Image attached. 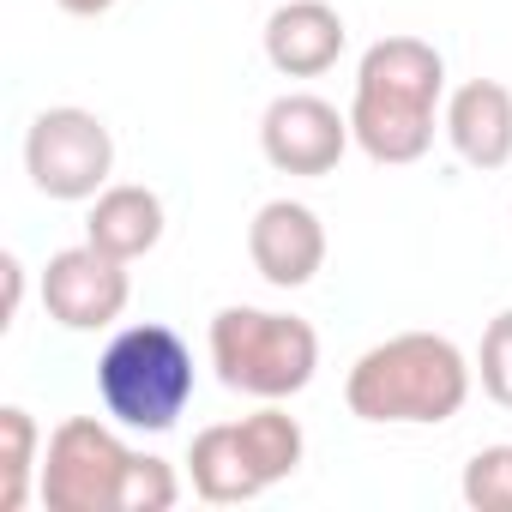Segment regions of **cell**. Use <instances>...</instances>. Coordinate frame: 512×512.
<instances>
[{
  "label": "cell",
  "mask_w": 512,
  "mask_h": 512,
  "mask_svg": "<svg viewBox=\"0 0 512 512\" xmlns=\"http://www.w3.org/2000/svg\"><path fill=\"white\" fill-rule=\"evenodd\" d=\"M446 109V61L422 37H380L356 61L350 133L380 169L422 163Z\"/></svg>",
  "instance_id": "1"
},
{
  "label": "cell",
  "mask_w": 512,
  "mask_h": 512,
  "mask_svg": "<svg viewBox=\"0 0 512 512\" xmlns=\"http://www.w3.org/2000/svg\"><path fill=\"white\" fill-rule=\"evenodd\" d=\"M476 362L440 332H398L362 350L344 374V404L374 428H440L470 404Z\"/></svg>",
  "instance_id": "2"
},
{
  "label": "cell",
  "mask_w": 512,
  "mask_h": 512,
  "mask_svg": "<svg viewBox=\"0 0 512 512\" xmlns=\"http://www.w3.org/2000/svg\"><path fill=\"white\" fill-rule=\"evenodd\" d=\"M205 350L217 380L253 404H284L308 392L320 374V332L302 314H278V308H247V302L217 308Z\"/></svg>",
  "instance_id": "3"
},
{
  "label": "cell",
  "mask_w": 512,
  "mask_h": 512,
  "mask_svg": "<svg viewBox=\"0 0 512 512\" xmlns=\"http://www.w3.org/2000/svg\"><path fill=\"white\" fill-rule=\"evenodd\" d=\"M193 350L175 326L163 320H133L121 326L103 356H97V398L109 422L133 434H169L181 410L193 404Z\"/></svg>",
  "instance_id": "4"
},
{
  "label": "cell",
  "mask_w": 512,
  "mask_h": 512,
  "mask_svg": "<svg viewBox=\"0 0 512 512\" xmlns=\"http://www.w3.org/2000/svg\"><path fill=\"white\" fill-rule=\"evenodd\" d=\"M308 458V434L284 404H260L235 422H211L187 446V476L193 494L211 506H241L260 500L266 488L290 482Z\"/></svg>",
  "instance_id": "5"
},
{
  "label": "cell",
  "mask_w": 512,
  "mask_h": 512,
  "mask_svg": "<svg viewBox=\"0 0 512 512\" xmlns=\"http://www.w3.org/2000/svg\"><path fill=\"white\" fill-rule=\"evenodd\" d=\"M121 422L67 416L43 446L37 500L49 512H121V488L133 470V446L115 434Z\"/></svg>",
  "instance_id": "6"
},
{
  "label": "cell",
  "mask_w": 512,
  "mask_h": 512,
  "mask_svg": "<svg viewBox=\"0 0 512 512\" xmlns=\"http://www.w3.org/2000/svg\"><path fill=\"white\" fill-rule=\"evenodd\" d=\"M25 175L43 199L79 205L97 199L115 175V133L103 115L79 109V103H55L31 121L25 133Z\"/></svg>",
  "instance_id": "7"
},
{
  "label": "cell",
  "mask_w": 512,
  "mask_h": 512,
  "mask_svg": "<svg viewBox=\"0 0 512 512\" xmlns=\"http://www.w3.org/2000/svg\"><path fill=\"white\" fill-rule=\"evenodd\" d=\"M356 145L350 133V109L338 115V103L314 97V91H284L266 103L260 115V151L278 175H302V181H320L344 163V151Z\"/></svg>",
  "instance_id": "8"
},
{
  "label": "cell",
  "mask_w": 512,
  "mask_h": 512,
  "mask_svg": "<svg viewBox=\"0 0 512 512\" xmlns=\"http://www.w3.org/2000/svg\"><path fill=\"white\" fill-rule=\"evenodd\" d=\"M127 302H133L127 260L103 253L97 241L49 253V266H43V308H49L55 326H67V332H109L127 314Z\"/></svg>",
  "instance_id": "9"
},
{
  "label": "cell",
  "mask_w": 512,
  "mask_h": 512,
  "mask_svg": "<svg viewBox=\"0 0 512 512\" xmlns=\"http://www.w3.org/2000/svg\"><path fill=\"white\" fill-rule=\"evenodd\" d=\"M247 260L272 290H302L326 266V223L302 199H266L247 223Z\"/></svg>",
  "instance_id": "10"
},
{
  "label": "cell",
  "mask_w": 512,
  "mask_h": 512,
  "mask_svg": "<svg viewBox=\"0 0 512 512\" xmlns=\"http://www.w3.org/2000/svg\"><path fill=\"white\" fill-rule=\"evenodd\" d=\"M440 133L458 151V163L494 175L512 163V91L500 79H464L458 91H446L440 109Z\"/></svg>",
  "instance_id": "11"
},
{
  "label": "cell",
  "mask_w": 512,
  "mask_h": 512,
  "mask_svg": "<svg viewBox=\"0 0 512 512\" xmlns=\"http://www.w3.org/2000/svg\"><path fill=\"white\" fill-rule=\"evenodd\" d=\"M350 31L332 0H278L266 19V61L284 79H320L338 67Z\"/></svg>",
  "instance_id": "12"
},
{
  "label": "cell",
  "mask_w": 512,
  "mask_h": 512,
  "mask_svg": "<svg viewBox=\"0 0 512 512\" xmlns=\"http://www.w3.org/2000/svg\"><path fill=\"white\" fill-rule=\"evenodd\" d=\"M163 199L139 181H109L97 199H91V217H85V241H97L115 260H145V253L163 241Z\"/></svg>",
  "instance_id": "13"
},
{
  "label": "cell",
  "mask_w": 512,
  "mask_h": 512,
  "mask_svg": "<svg viewBox=\"0 0 512 512\" xmlns=\"http://www.w3.org/2000/svg\"><path fill=\"white\" fill-rule=\"evenodd\" d=\"M43 476V434L25 404H0V512H25Z\"/></svg>",
  "instance_id": "14"
},
{
  "label": "cell",
  "mask_w": 512,
  "mask_h": 512,
  "mask_svg": "<svg viewBox=\"0 0 512 512\" xmlns=\"http://www.w3.org/2000/svg\"><path fill=\"white\" fill-rule=\"evenodd\" d=\"M458 494L470 512H512V446H482L470 452Z\"/></svg>",
  "instance_id": "15"
},
{
  "label": "cell",
  "mask_w": 512,
  "mask_h": 512,
  "mask_svg": "<svg viewBox=\"0 0 512 512\" xmlns=\"http://www.w3.org/2000/svg\"><path fill=\"white\" fill-rule=\"evenodd\" d=\"M181 500V476L169 458L157 452H133V470H127V488H121V512H169Z\"/></svg>",
  "instance_id": "16"
},
{
  "label": "cell",
  "mask_w": 512,
  "mask_h": 512,
  "mask_svg": "<svg viewBox=\"0 0 512 512\" xmlns=\"http://www.w3.org/2000/svg\"><path fill=\"white\" fill-rule=\"evenodd\" d=\"M476 380L482 392L512 410V308H500L488 326H482V344H476Z\"/></svg>",
  "instance_id": "17"
},
{
  "label": "cell",
  "mask_w": 512,
  "mask_h": 512,
  "mask_svg": "<svg viewBox=\"0 0 512 512\" xmlns=\"http://www.w3.org/2000/svg\"><path fill=\"white\" fill-rule=\"evenodd\" d=\"M0 278H7V308H0V326H13L19 308H25V260H19V253L0 260Z\"/></svg>",
  "instance_id": "18"
},
{
  "label": "cell",
  "mask_w": 512,
  "mask_h": 512,
  "mask_svg": "<svg viewBox=\"0 0 512 512\" xmlns=\"http://www.w3.org/2000/svg\"><path fill=\"white\" fill-rule=\"evenodd\" d=\"M55 7H61V13H73V19H103L115 0H55Z\"/></svg>",
  "instance_id": "19"
}]
</instances>
